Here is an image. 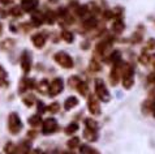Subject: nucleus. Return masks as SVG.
<instances>
[{
	"instance_id": "1",
	"label": "nucleus",
	"mask_w": 155,
	"mask_h": 154,
	"mask_svg": "<svg viewBox=\"0 0 155 154\" xmlns=\"http://www.w3.org/2000/svg\"><path fill=\"white\" fill-rule=\"evenodd\" d=\"M55 60H56L60 64V65L64 67V68H71V67H73L72 58L67 52H58L56 55H55Z\"/></svg>"
},
{
	"instance_id": "2",
	"label": "nucleus",
	"mask_w": 155,
	"mask_h": 154,
	"mask_svg": "<svg viewBox=\"0 0 155 154\" xmlns=\"http://www.w3.org/2000/svg\"><path fill=\"white\" fill-rule=\"evenodd\" d=\"M22 128V123H21L20 118L17 114H11L9 115V131L12 133H18Z\"/></svg>"
},
{
	"instance_id": "3",
	"label": "nucleus",
	"mask_w": 155,
	"mask_h": 154,
	"mask_svg": "<svg viewBox=\"0 0 155 154\" xmlns=\"http://www.w3.org/2000/svg\"><path fill=\"white\" fill-rule=\"evenodd\" d=\"M95 92L98 94V97L101 98L102 101L107 102L110 99V95H108V92H107V89L104 86V82H103L102 80H97L95 81Z\"/></svg>"
},
{
	"instance_id": "4",
	"label": "nucleus",
	"mask_w": 155,
	"mask_h": 154,
	"mask_svg": "<svg viewBox=\"0 0 155 154\" xmlns=\"http://www.w3.org/2000/svg\"><path fill=\"white\" fill-rule=\"evenodd\" d=\"M63 90V81L61 79H55L51 85H48V92L50 95H58V94Z\"/></svg>"
},
{
	"instance_id": "5",
	"label": "nucleus",
	"mask_w": 155,
	"mask_h": 154,
	"mask_svg": "<svg viewBox=\"0 0 155 154\" xmlns=\"http://www.w3.org/2000/svg\"><path fill=\"white\" fill-rule=\"evenodd\" d=\"M58 128V123L55 119H47L43 124V133L48 135V133H52V132Z\"/></svg>"
},
{
	"instance_id": "6",
	"label": "nucleus",
	"mask_w": 155,
	"mask_h": 154,
	"mask_svg": "<svg viewBox=\"0 0 155 154\" xmlns=\"http://www.w3.org/2000/svg\"><path fill=\"white\" fill-rule=\"evenodd\" d=\"M31 59H30V55L28 54V51H25L22 54V58H21V65H22L24 71L25 72H29L30 71V65H31Z\"/></svg>"
},
{
	"instance_id": "7",
	"label": "nucleus",
	"mask_w": 155,
	"mask_h": 154,
	"mask_svg": "<svg viewBox=\"0 0 155 154\" xmlns=\"http://www.w3.org/2000/svg\"><path fill=\"white\" fill-rule=\"evenodd\" d=\"M33 42H34V46L35 47H43V45H45V37L42 35V34H35V35L33 37Z\"/></svg>"
},
{
	"instance_id": "8",
	"label": "nucleus",
	"mask_w": 155,
	"mask_h": 154,
	"mask_svg": "<svg viewBox=\"0 0 155 154\" xmlns=\"http://www.w3.org/2000/svg\"><path fill=\"white\" fill-rule=\"evenodd\" d=\"M77 103H78V101H77V98H76V97L68 98L67 102H65V110H71L72 107H74Z\"/></svg>"
},
{
	"instance_id": "9",
	"label": "nucleus",
	"mask_w": 155,
	"mask_h": 154,
	"mask_svg": "<svg viewBox=\"0 0 155 154\" xmlns=\"http://www.w3.org/2000/svg\"><path fill=\"white\" fill-rule=\"evenodd\" d=\"M24 8L26 11H31L33 8H35L37 7V2L35 0H24Z\"/></svg>"
},
{
	"instance_id": "10",
	"label": "nucleus",
	"mask_w": 155,
	"mask_h": 154,
	"mask_svg": "<svg viewBox=\"0 0 155 154\" xmlns=\"http://www.w3.org/2000/svg\"><path fill=\"white\" fill-rule=\"evenodd\" d=\"M89 109L93 114H99L101 112V109H99V105L95 101H90L89 102Z\"/></svg>"
},
{
	"instance_id": "11",
	"label": "nucleus",
	"mask_w": 155,
	"mask_h": 154,
	"mask_svg": "<svg viewBox=\"0 0 155 154\" xmlns=\"http://www.w3.org/2000/svg\"><path fill=\"white\" fill-rule=\"evenodd\" d=\"M112 29H114V32H116V33H121L123 29H124V22L123 21H120V20L115 21L114 25H112Z\"/></svg>"
},
{
	"instance_id": "12",
	"label": "nucleus",
	"mask_w": 155,
	"mask_h": 154,
	"mask_svg": "<svg viewBox=\"0 0 155 154\" xmlns=\"http://www.w3.org/2000/svg\"><path fill=\"white\" fill-rule=\"evenodd\" d=\"M95 25H97V20L95 18H89V20H86L84 22V26L86 29H93Z\"/></svg>"
},
{
	"instance_id": "13",
	"label": "nucleus",
	"mask_w": 155,
	"mask_h": 154,
	"mask_svg": "<svg viewBox=\"0 0 155 154\" xmlns=\"http://www.w3.org/2000/svg\"><path fill=\"white\" fill-rule=\"evenodd\" d=\"M85 137L87 140H97V136H95V132H93V129H86L85 131Z\"/></svg>"
},
{
	"instance_id": "14",
	"label": "nucleus",
	"mask_w": 155,
	"mask_h": 154,
	"mask_svg": "<svg viewBox=\"0 0 155 154\" xmlns=\"http://www.w3.org/2000/svg\"><path fill=\"white\" fill-rule=\"evenodd\" d=\"M61 37H63V39L67 41V42H72L73 41V34L71 32H63Z\"/></svg>"
},
{
	"instance_id": "15",
	"label": "nucleus",
	"mask_w": 155,
	"mask_h": 154,
	"mask_svg": "<svg viewBox=\"0 0 155 154\" xmlns=\"http://www.w3.org/2000/svg\"><path fill=\"white\" fill-rule=\"evenodd\" d=\"M29 123L31 124V126H38V124L41 123V116H38V115H35V116L30 118V119H29Z\"/></svg>"
},
{
	"instance_id": "16",
	"label": "nucleus",
	"mask_w": 155,
	"mask_h": 154,
	"mask_svg": "<svg viewBox=\"0 0 155 154\" xmlns=\"http://www.w3.org/2000/svg\"><path fill=\"white\" fill-rule=\"evenodd\" d=\"M5 81H7V73H5V71L0 67V85H3Z\"/></svg>"
},
{
	"instance_id": "17",
	"label": "nucleus",
	"mask_w": 155,
	"mask_h": 154,
	"mask_svg": "<svg viewBox=\"0 0 155 154\" xmlns=\"http://www.w3.org/2000/svg\"><path fill=\"white\" fill-rule=\"evenodd\" d=\"M78 90L81 93H84V95H86V93H87V85L84 84V82H80L78 85Z\"/></svg>"
},
{
	"instance_id": "18",
	"label": "nucleus",
	"mask_w": 155,
	"mask_h": 154,
	"mask_svg": "<svg viewBox=\"0 0 155 154\" xmlns=\"http://www.w3.org/2000/svg\"><path fill=\"white\" fill-rule=\"evenodd\" d=\"M77 129H78V127H77L76 124H71V126L65 129V132H67V133H74Z\"/></svg>"
},
{
	"instance_id": "19",
	"label": "nucleus",
	"mask_w": 155,
	"mask_h": 154,
	"mask_svg": "<svg viewBox=\"0 0 155 154\" xmlns=\"http://www.w3.org/2000/svg\"><path fill=\"white\" fill-rule=\"evenodd\" d=\"M78 144H80V140L74 137L73 140H71L69 142H68V145H69V148H76V146H78Z\"/></svg>"
},
{
	"instance_id": "20",
	"label": "nucleus",
	"mask_w": 155,
	"mask_h": 154,
	"mask_svg": "<svg viewBox=\"0 0 155 154\" xmlns=\"http://www.w3.org/2000/svg\"><path fill=\"white\" fill-rule=\"evenodd\" d=\"M86 124H87V127L90 129H95L97 128V123L94 120H91V119H87V120H86Z\"/></svg>"
},
{
	"instance_id": "21",
	"label": "nucleus",
	"mask_w": 155,
	"mask_h": 154,
	"mask_svg": "<svg viewBox=\"0 0 155 154\" xmlns=\"http://www.w3.org/2000/svg\"><path fill=\"white\" fill-rule=\"evenodd\" d=\"M91 152L93 150L87 146V145H82V148H81V153H82V154H90Z\"/></svg>"
},
{
	"instance_id": "22",
	"label": "nucleus",
	"mask_w": 155,
	"mask_h": 154,
	"mask_svg": "<svg viewBox=\"0 0 155 154\" xmlns=\"http://www.w3.org/2000/svg\"><path fill=\"white\" fill-rule=\"evenodd\" d=\"M51 112H56V111L59 110V103H52V106H50V109H48Z\"/></svg>"
},
{
	"instance_id": "23",
	"label": "nucleus",
	"mask_w": 155,
	"mask_h": 154,
	"mask_svg": "<svg viewBox=\"0 0 155 154\" xmlns=\"http://www.w3.org/2000/svg\"><path fill=\"white\" fill-rule=\"evenodd\" d=\"M93 154H99V153H97V152H94V150H93Z\"/></svg>"
},
{
	"instance_id": "24",
	"label": "nucleus",
	"mask_w": 155,
	"mask_h": 154,
	"mask_svg": "<svg viewBox=\"0 0 155 154\" xmlns=\"http://www.w3.org/2000/svg\"><path fill=\"white\" fill-rule=\"evenodd\" d=\"M67 154H72V153H67Z\"/></svg>"
}]
</instances>
